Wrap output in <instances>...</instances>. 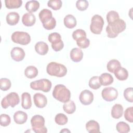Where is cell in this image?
I'll list each match as a JSON object with an SVG mask.
<instances>
[{"label":"cell","instance_id":"cell-22","mask_svg":"<svg viewBox=\"0 0 133 133\" xmlns=\"http://www.w3.org/2000/svg\"><path fill=\"white\" fill-rule=\"evenodd\" d=\"M100 82L102 86H108L111 85L114 81L113 76L109 73H104L99 77Z\"/></svg>","mask_w":133,"mask_h":133},{"label":"cell","instance_id":"cell-41","mask_svg":"<svg viewBox=\"0 0 133 133\" xmlns=\"http://www.w3.org/2000/svg\"><path fill=\"white\" fill-rule=\"evenodd\" d=\"M83 37H86V32L82 29H77L73 31L72 33V37L76 41Z\"/></svg>","mask_w":133,"mask_h":133},{"label":"cell","instance_id":"cell-1","mask_svg":"<svg viewBox=\"0 0 133 133\" xmlns=\"http://www.w3.org/2000/svg\"><path fill=\"white\" fill-rule=\"evenodd\" d=\"M126 27V22L123 19H118L114 22L108 23L106 27L107 36L109 38L117 37L119 33L123 32Z\"/></svg>","mask_w":133,"mask_h":133},{"label":"cell","instance_id":"cell-21","mask_svg":"<svg viewBox=\"0 0 133 133\" xmlns=\"http://www.w3.org/2000/svg\"><path fill=\"white\" fill-rule=\"evenodd\" d=\"M123 114V107L120 104H114L111 110V116L113 118L118 119Z\"/></svg>","mask_w":133,"mask_h":133},{"label":"cell","instance_id":"cell-26","mask_svg":"<svg viewBox=\"0 0 133 133\" xmlns=\"http://www.w3.org/2000/svg\"><path fill=\"white\" fill-rule=\"evenodd\" d=\"M38 74L37 69L33 65L27 66L24 70V75L28 78H35Z\"/></svg>","mask_w":133,"mask_h":133},{"label":"cell","instance_id":"cell-40","mask_svg":"<svg viewBox=\"0 0 133 133\" xmlns=\"http://www.w3.org/2000/svg\"><path fill=\"white\" fill-rule=\"evenodd\" d=\"M133 107H129L127 108L124 112V117L126 121L130 123L133 122Z\"/></svg>","mask_w":133,"mask_h":133},{"label":"cell","instance_id":"cell-6","mask_svg":"<svg viewBox=\"0 0 133 133\" xmlns=\"http://www.w3.org/2000/svg\"><path fill=\"white\" fill-rule=\"evenodd\" d=\"M20 102L18 94L15 92H11L3 98L1 101V105L3 108L7 109L9 105L12 108L18 105Z\"/></svg>","mask_w":133,"mask_h":133},{"label":"cell","instance_id":"cell-19","mask_svg":"<svg viewBox=\"0 0 133 133\" xmlns=\"http://www.w3.org/2000/svg\"><path fill=\"white\" fill-rule=\"evenodd\" d=\"M48 46L47 43L40 41L35 45V50L36 52L40 55H45L48 51Z\"/></svg>","mask_w":133,"mask_h":133},{"label":"cell","instance_id":"cell-42","mask_svg":"<svg viewBox=\"0 0 133 133\" xmlns=\"http://www.w3.org/2000/svg\"><path fill=\"white\" fill-rule=\"evenodd\" d=\"M48 41L52 44L55 43L61 39V36L57 32H54L50 33L48 35Z\"/></svg>","mask_w":133,"mask_h":133},{"label":"cell","instance_id":"cell-23","mask_svg":"<svg viewBox=\"0 0 133 133\" xmlns=\"http://www.w3.org/2000/svg\"><path fill=\"white\" fill-rule=\"evenodd\" d=\"M64 24L65 26L69 29H72L74 28L77 24V21L75 17L72 15H66L63 20Z\"/></svg>","mask_w":133,"mask_h":133},{"label":"cell","instance_id":"cell-27","mask_svg":"<svg viewBox=\"0 0 133 133\" xmlns=\"http://www.w3.org/2000/svg\"><path fill=\"white\" fill-rule=\"evenodd\" d=\"M120 67H121V63L116 59H112L110 60L107 64V68L108 71L113 73Z\"/></svg>","mask_w":133,"mask_h":133},{"label":"cell","instance_id":"cell-5","mask_svg":"<svg viewBox=\"0 0 133 133\" xmlns=\"http://www.w3.org/2000/svg\"><path fill=\"white\" fill-rule=\"evenodd\" d=\"M52 86L51 82L46 78H42L32 82L30 83V87L35 90H42L47 92L50 91Z\"/></svg>","mask_w":133,"mask_h":133},{"label":"cell","instance_id":"cell-8","mask_svg":"<svg viewBox=\"0 0 133 133\" xmlns=\"http://www.w3.org/2000/svg\"><path fill=\"white\" fill-rule=\"evenodd\" d=\"M104 20L102 17L99 15H95L91 18L90 30L95 34H100L104 25Z\"/></svg>","mask_w":133,"mask_h":133},{"label":"cell","instance_id":"cell-7","mask_svg":"<svg viewBox=\"0 0 133 133\" xmlns=\"http://www.w3.org/2000/svg\"><path fill=\"white\" fill-rule=\"evenodd\" d=\"M12 41L22 45H26L31 42V36L29 33L22 31L14 32L11 36Z\"/></svg>","mask_w":133,"mask_h":133},{"label":"cell","instance_id":"cell-4","mask_svg":"<svg viewBox=\"0 0 133 133\" xmlns=\"http://www.w3.org/2000/svg\"><path fill=\"white\" fill-rule=\"evenodd\" d=\"M45 119L42 115H35L31 119L32 130L36 133H46L47 129L45 126Z\"/></svg>","mask_w":133,"mask_h":133},{"label":"cell","instance_id":"cell-20","mask_svg":"<svg viewBox=\"0 0 133 133\" xmlns=\"http://www.w3.org/2000/svg\"><path fill=\"white\" fill-rule=\"evenodd\" d=\"M21 106L24 109H29L32 106L31 95L28 92H23L21 95Z\"/></svg>","mask_w":133,"mask_h":133},{"label":"cell","instance_id":"cell-29","mask_svg":"<svg viewBox=\"0 0 133 133\" xmlns=\"http://www.w3.org/2000/svg\"><path fill=\"white\" fill-rule=\"evenodd\" d=\"M5 6L8 9H16L20 7L22 4L21 0H5Z\"/></svg>","mask_w":133,"mask_h":133},{"label":"cell","instance_id":"cell-10","mask_svg":"<svg viewBox=\"0 0 133 133\" xmlns=\"http://www.w3.org/2000/svg\"><path fill=\"white\" fill-rule=\"evenodd\" d=\"M79 99L81 103L83 105H89L94 100L93 93L89 90H84L81 92Z\"/></svg>","mask_w":133,"mask_h":133},{"label":"cell","instance_id":"cell-25","mask_svg":"<svg viewBox=\"0 0 133 133\" xmlns=\"http://www.w3.org/2000/svg\"><path fill=\"white\" fill-rule=\"evenodd\" d=\"M39 7V3L37 1H28L25 5L26 10L30 12H34L37 11Z\"/></svg>","mask_w":133,"mask_h":133},{"label":"cell","instance_id":"cell-14","mask_svg":"<svg viewBox=\"0 0 133 133\" xmlns=\"http://www.w3.org/2000/svg\"><path fill=\"white\" fill-rule=\"evenodd\" d=\"M28 119L27 114L22 111H18L14 114V120L17 124H23Z\"/></svg>","mask_w":133,"mask_h":133},{"label":"cell","instance_id":"cell-30","mask_svg":"<svg viewBox=\"0 0 133 133\" xmlns=\"http://www.w3.org/2000/svg\"><path fill=\"white\" fill-rule=\"evenodd\" d=\"M88 85L89 86L93 89L96 90L99 89L101 86L99 80V77L98 76H94L90 78L89 81Z\"/></svg>","mask_w":133,"mask_h":133},{"label":"cell","instance_id":"cell-3","mask_svg":"<svg viewBox=\"0 0 133 133\" xmlns=\"http://www.w3.org/2000/svg\"><path fill=\"white\" fill-rule=\"evenodd\" d=\"M46 71L49 75L62 77L66 75L67 69L63 64L56 62H51L47 64Z\"/></svg>","mask_w":133,"mask_h":133},{"label":"cell","instance_id":"cell-31","mask_svg":"<svg viewBox=\"0 0 133 133\" xmlns=\"http://www.w3.org/2000/svg\"><path fill=\"white\" fill-rule=\"evenodd\" d=\"M117 131L121 133H127L130 131V127L124 122H119L116 125Z\"/></svg>","mask_w":133,"mask_h":133},{"label":"cell","instance_id":"cell-16","mask_svg":"<svg viewBox=\"0 0 133 133\" xmlns=\"http://www.w3.org/2000/svg\"><path fill=\"white\" fill-rule=\"evenodd\" d=\"M52 18V12L47 9L42 10L39 13V18L42 24H44L49 21Z\"/></svg>","mask_w":133,"mask_h":133},{"label":"cell","instance_id":"cell-11","mask_svg":"<svg viewBox=\"0 0 133 133\" xmlns=\"http://www.w3.org/2000/svg\"><path fill=\"white\" fill-rule=\"evenodd\" d=\"M10 55L11 58L14 61L19 62L23 60L25 54L22 48L19 47H15L11 49Z\"/></svg>","mask_w":133,"mask_h":133},{"label":"cell","instance_id":"cell-43","mask_svg":"<svg viewBox=\"0 0 133 133\" xmlns=\"http://www.w3.org/2000/svg\"><path fill=\"white\" fill-rule=\"evenodd\" d=\"M56 25V20L55 18L52 17V19L48 22H47L46 23L43 24V27L47 30H52L55 28Z\"/></svg>","mask_w":133,"mask_h":133},{"label":"cell","instance_id":"cell-32","mask_svg":"<svg viewBox=\"0 0 133 133\" xmlns=\"http://www.w3.org/2000/svg\"><path fill=\"white\" fill-rule=\"evenodd\" d=\"M55 121L59 125H64L68 123V118L65 114L58 113L55 116Z\"/></svg>","mask_w":133,"mask_h":133},{"label":"cell","instance_id":"cell-36","mask_svg":"<svg viewBox=\"0 0 133 133\" xmlns=\"http://www.w3.org/2000/svg\"><path fill=\"white\" fill-rule=\"evenodd\" d=\"M76 44L81 48H86L90 45V41L86 37H83L76 41Z\"/></svg>","mask_w":133,"mask_h":133},{"label":"cell","instance_id":"cell-38","mask_svg":"<svg viewBox=\"0 0 133 133\" xmlns=\"http://www.w3.org/2000/svg\"><path fill=\"white\" fill-rule=\"evenodd\" d=\"M88 5V2L86 0H78L76 2V7L80 11L86 10Z\"/></svg>","mask_w":133,"mask_h":133},{"label":"cell","instance_id":"cell-2","mask_svg":"<svg viewBox=\"0 0 133 133\" xmlns=\"http://www.w3.org/2000/svg\"><path fill=\"white\" fill-rule=\"evenodd\" d=\"M53 97L56 100L65 103L71 98V92L65 86L62 84L56 85L52 91Z\"/></svg>","mask_w":133,"mask_h":133},{"label":"cell","instance_id":"cell-37","mask_svg":"<svg viewBox=\"0 0 133 133\" xmlns=\"http://www.w3.org/2000/svg\"><path fill=\"white\" fill-rule=\"evenodd\" d=\"M11 123L10 116L6 114H2L0 116V124L2 126L6 127L8 126Z\"/></svg>","mask_w":133,"mask_h":133},{"label":"cell","instance_id":"cell-9","mask_svg":"<svg viewBox=\"0 0 133 133\" xmlns=\"http://www.w3.org/2000/svg\"><path fill=\"white\" fill-rule=\"evenodd\" d=\"M101 96L104 100L111 102L115 100L117 98L118 91L117 89L114 87H105L102 89Z\"/></svg>","mask_w":133,"mask_h":133},{"label":"cell","instance_id":"cell-24","mask_svg":"<svg viewBox=\"0 0 133 133\" xmlns=\"http://www.w3.org/2000/svg\"><path fill=\"white\" fill-rule=\"evenodd\" d=\"M114 73L116 78L119 81H125L128 76V72L127 70L122 66L117 69Z\"/></svg>","mask_w":133,"mask_h":133},{"label":"cell","instance_id":"cell-44","mask_svg":"<svg viewBox=\"0 0 133 133\" xmlns=\"http://www.w3.org/2000/svg\"><path fill=\"white\" fill-rule=\"evenodd\" d=\"M63 47H64V44L62 39H61L60 41L55 43L51 44V47L54 49V50L55 51H60L63 49Z\"/></svg>","mask_w":133,"mask_h":133},{"label":"cell","instance_id":"cell-13","mask_svg":"<svg viewBox=\"0 0 133 133\" xmlns=\"http://www.w3.org/2000/svg\"><path fill=\"white\" fill-rule=\"evenodd\" d=\"M22 23L26 26H33L36 22V18L35 15L30 12L24 14L22 18Z\"/></svg>","mask_w":133,"mask_h":133},{"label":"cell","instance_id":"cell-18","mask_svg":"<svg viewBox=\"0 0 133 133\" xmlns=\"http://www.w3.org/2000/svg\"><path fill=\"white\" fill-rule=\"evenodd\" d=\"M86 129L90 133L100 132V125L95 120H90L86 124Z\"/></svg>","mask_w":133,"mask_h":133},{"label":"cell","instance_id":"cell-35","mask_svg":"<svg viewBox=\"0 0 133 133\" xmlns=\"http://www.w3.org/2000/svg\"><path fill=\"white\" fill-rule=\"evenodd\" d=\"M62 1L61 0H50L47 3L48 6L55 10L60 9L62 6Z\"/></svg>","mask_w":133,"mask_h":133},{"label":"cell","instance_id":"cell-39","mask_svg":"<svg viewBox=\"0 0 133 133\" xmlns=\"http://www.w3.org/2000/svg\"><path fill=\"white\" fill-rule=\"evenodd\" d=\"M124 97L127 101L129 102H133V94L132 87L127 88L125 89L124 91Z\"/></svg>","mask_w":133,"mask_h":133},{"label":"cell","instance_id":"cell-15","mask_svg":"<svg viewBox=\"0 0 133 133\" xmlns=\"http://www.w3.org/2000/svg\"><path fill=\"white\" fill-rule=\"evenodd\" d=\"M70 58L71 60L75 62H77L81 61L83 57V52L82 50L78 48H73L70 51Z\"/></svg>","mask_w":133,"mask_h":133},{"label":"cell","instance_id":"cell-33","mask_svg":"<svg viewBox=\"0 0 133 133\" xmlns=\"http://www.w3.org/2000/svg\"><path fill=\"white\" fill-rule=\"evenodd\" d=\"M107 20L108 23H112L114 21L119 19V16L117 12L114 10H111L107 14Z\"/></svg>","mask_w":133,"mask_h":133},{"label":"cell","instance_id":"cell-12","mask_svg":"<svg viewBox=\"0 0 133 133\" xmlns=\"http://www.w3.org/2000/svg\"><path fill=\"white\" fill-rule=\"evenodd\" d=\"M35 105L38 108H44L47 103V99L45 95L41 93H36L33 96Z\"/></svg>","mask_w":133,"mask_h":133},{"label":"cell","instance_id":"cell-17","mask_svg":"<svg viewBox=\"0 0 133 133\" xmlns=\"http://www.w3.org/2000/svg\"><path fill=\"white\" fill-rule=\"evenodd\" d=\"M6 22L10 25H15L17 24L20 19V16L17 12H9L6 16Z\"/></svg>","mask_w":133,"mask_h":133},{"label":"cell","instance_id":"cell-45","mask_svg":"<svg viewBox=\"0 0 133 133\" xmlns=\"http://www.w3.org/2000/svg\"><path fill=\"white\" fill-rule=\"evenodd\" d=\"M70 132V131L69 130H68L67 128H64L63 130H62L60 131V132Z\"/></svg>","mask_w":133,"mask_h":133},{"label":"cell","instance_id":"cell-34","mask_svg":"<svg viewBox=\"0 0 133 133\" xmlns=\"http://www.w3.org/2000/svg\"><path fill=\"white\" fill-rule=\"evenodd\" d=\"M11 86L10 81L7 78H2L0 79V88L3 91H7Z\"/></svg>","mask_w":133,"mask_h":133},{"label":"cell","instance_id":"cell-28","mask_svg":"<svg viewBox=\"0 0 133 133\" xmlns=\"http://www.w3.org/2000/svg\"><path fill=\"white\" fill-rule=\"evenodd\" d=\"M63 109L65 112L69 114H73L76 110V105L73 101L69 100L64 103L63 105Z\"/></svg>","mask_w":133,"mask_h":133}]
</instances>
